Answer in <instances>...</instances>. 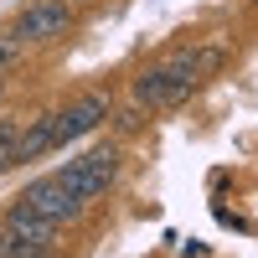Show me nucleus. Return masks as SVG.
<instances>
[{"mask_svg":"<svg viewBox=\"0 0 258 258\" xmlns=\"http://www.w3.org/2000/svg\"><path fill=\"white\" fill-rule=\"evenodd\" d=\"M222 47H191V52H176L155 62V68H145L135 78V109H170V103L191 98V88H197L202 78H212L222 68Z\"/></svg>","mask_w":258,"mask_h":258,"instance_id":"f257e3e1","label":"nucleus"},{"mask_svg":"<svg viewBox=\"0 0 258 258\" xmlns=\"http://www.w3.org/2000/svg\"><path fill=\"white\" fill-rule=\"evenodd\" d=\"M119 165H124V155H119V145H93L88 155H78L73 165H62L57 176L68 181V191L83 202V207H93L98 197H109V186L119 181Z\"/></svg>","mask_w":258,"mask_h":258,"instance_id":"f03ea898","label":"nucleus"},{"mask_svg":"<svg viewBox=\"0 0 258 258\" xmlns=\"http://www.w3.org/2000/svg\"><path fill=\"white\" fill-rule=\"evenodd\" d=\"M16 207L31 212V217H41V222H57V227H62V222H78L83 212H88V207L68 191V181H62L57 170H52V176H41V181H31V186L16 197Z\"/></svg>","mask_w":258,"mask_h":258,"instance_id":"7ed1b4c3","label":"nucleus"},{"mask_svg":"<svg viewBox=\"0 0 258 258\" xmlns=\"http://www.w3.org/2000/svg\"><path fill=\"white\" fill-rule=\"evenodd\" d=\"M73 21H78V11L68 6V0H31V6L16 16L11 31L26 41V47H47V41H62L73 31Z\"/></svg>","mask_w":258,"mask_h":258,"instance_id":"20e7f679","label":"nucleus"},{"mask_svg":"<svg viewBox=\"0 0 258 258\" xmlns=\"http://www.w3.org/2000/svg\"><path fill=\"white\" fill-rule=\"evenodd\" d=\"M109 114H114V103L103 98V93H83V98H73L68 109L52 114V150H68V145H78V140H88Z\"/></svg>","mask_w":258,"mask_h":258,"instance_id":"39448f33","label":"nucleus"},{"mask_svg":"<svg viewBox=\"0 0 258 258\" xmlns=\"http://www.w3.org/2000/svg\"><path fill=\"white\" fill-rule=\"evenodd\" d=\"M41 155H52V114L26 119V129H21V140H16V165L41 160Z\"/></svg>","mask_w":258,"mask_h":258,"instance_id":"423d86ee","label":"nucleus"},{"mask_svg":"<svg viewBox=\"0 0 258 258\" xmlns=\"http://www.w3.org/2000/svg\"><path fill=\"white\" fill-rule=\"evenodd\" d=\"M21 57H26V41H21L16 31H0V78H6Z\"/></svg>","mask_w":258,"mask_h":258,"instance_id":"0eeeda50","label":"nucleus"},{"mask_svg":"<svg viewBox=\"0 0 258 258\" xmlns=\"http://www.w3.org/2000/svg\"><path fill=\"white\" fill-rule=\"evenodd\" d=\"M16 140H21V124L16 119H0V170L16 165Z\"/></svg>","mask_w":258,"mask_h":258,"instance_id":"6e6552de","label":"nucleus"},{"mask_svg":"<svg viewBox=\"0 0 258 258\" xmlns=\"http://www.w3.org/2000/svg\"><path fill=\"white\" fill-rule=\"evenodd\" d=\"M68 6H88V0H68Z\"/></svg>","mask_w":258,"mask_h":258,"instance_id":"1a4fd4ad","label":"nucleus"},{"mask_svg":"<svg viewBox=\"0 0 258 258\" xmlns=\"http://www.w3.org/2000/svg\"><path fill=\"white\" fill-rule=\"evenodd\" d=\"M253 6H258V0H253Z\"/></svg>","mask_w":258,"mask_h":258,"instance_id":"9d476101","label":"nucleus"}]
</instances>
